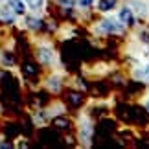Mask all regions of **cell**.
Listing matches in <instances>:
<instances>
[{"instance_id": "1", "label": "cell", "mask_w": 149, "mask_h": 149, "mask_svg": "<svg viewBox=\"0 0 149 149\" xmlns=\"http://www.w3.org/2000/svg\"><path fill=\"white\" fill-rule=\"evenodd\" d=\"M123 22H116V20H101V30L103 31H111V33H114V31H122L123 30Z\"/></svg>"}, {"instance_id": "6", "label": "cell", "mask_w": 149, "mask_h": 149, "mask_svg": "<svg viewBox=\"0 0 149 149\" xmlns=\"http://www.w3.org/2000/svg\"><path fill=\"white\" fill-rule=\"evenodd\" d=\"M9 2V6L13 8V11L15 13H24V4H22V0H8Z\"/></svg>"}, {"instance_id": "9", "label": "cell", "mask_w": 149, "mask_h": 149, "mask_svg": "<svg viewBox=\"0 0 149 149\" xmlns=\"http://www.w3.org/2000/svg\"><path fill=\"white\" fill-rule=\"evenodd\" d=\"M142 77H144L146 81H149V65L144 66V70H142Z\"/></svg>"}, {"instance_id": "11", "label": "cell", "mask_w": 149, "mask_h": 149, "mask_svg": "<svg viewBox=\"0 0 149 149\" xmlns=\"http://www.w3.org/2000/svg\"><path fill=\"white\" fill-rule=\"evenodd\" d=\"M146 107H147V111H149V101H146Z\"/></svg>"}, {"instance_id": "4", "label": "cell", "mask_w": 149, "mask_h": 149, "mask_svg": "<svg viewBox=\"0 0 149 149\" xmlns=\"http://www.w3.org/2000/svg\"><path fill=\"white\" fill-rule=\"evenodd\" d=\"M39 59H41L42 63H52L54 61V54H52L50 50L42 48V50H39Z\"/></svg>"}, {"instance_id": "2", "label": "cell", "mask_w": 149, "mask_h": 149, "mask_svg": "<svg viewBox=\"0 0 149 149\" xmlns=\"http://www.w3.org/2000/svg\"><path fill=\"white\" fill-rule=\"evenodd\" d=\"M120 22H123L125 26H131L134 22V13L131 8H122V11H120Z\"/></svg>"}, {"instance_id": "10", "label": "cell", "mask_w": 149, "mask_h": 149, "mask_svg": "<svg viewBox=\"0 0 149 149\" xmlns=\"http://www.w3.org/2000/svg\"><path fill=\"white\" fill-rule=\"evenodd\" d=\"M28 2H30L31 8H39V6L42 4V0H28Z\"/></svg>"}, {"instance_id": "3", "label": "cell", "mask_w": 149, "mask_h": 149, "mask_svg": "<svg viewBox=\"0 0 149 149\" xmlns=\"http://www.w3.org/2000/svg\"><path fill=\"white\" fill-rule=\"evenodd\" d=\"M81 129H83L81 140H85V144H88V138H90V133H92V127H90V123H88V120H87V118H83V125H81Z\"/></svg>"}, {"instance_id": "8", "label": "cell", "mask_w": 149, "mask_h": 149, "mask_svg": "<svg viewBox=\"0 0 149 149\" xmlns=\"http://www.w3.org/2000/svg\"><path fill=\"white\" fill-rule=\"evenodd\" d=\"M79 8H90L92 6V0H77Z\"/></svg>"}, {"instance_id": "7", "label": "cell", "mask_w": 149, "mask_h": 149, "mask_svg": "<svg viewBox=\"0 0 149 149\" xmlns=\"http://www.w3.org/2000/svg\"><path fill=\"white\" fill-rule=\"evenodd\" d=\"M57 81H59V79H57V77H54V79H50L48 87H50L52 90H57V88H59V83H57Z\"/></svg>"}, {"instance_id": "5", "label": "cell", "mask_w": 149, "mask_h": 149, "mask_svg": "<svg viewBox=\"0 0 149 149\" xmlns=\"http://www.w3.org/2000/svg\"><path fill=\"white\" fill-rule=\"evenodd\" d=\"M116 4V0H100L98 2V9L100 11H111Z\"/></svg>"}]
</instances>
